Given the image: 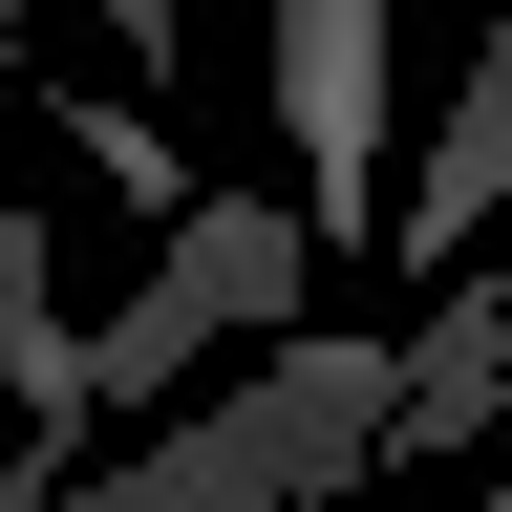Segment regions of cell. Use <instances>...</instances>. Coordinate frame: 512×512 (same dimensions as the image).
I'll use <instances>...</instances> for the list:
<instances>
[{
	"label": "cell",
	"instance_id": "6da1fadb",
	"mask_svg": "<svg viewBox=\"0 0 512 512\" xmlns=\"http://www.w3.org/2000/svg\"><path fill=\"white\" fill-rule=\"evenodd\" d=\"M299 214H256V192H192L171 214V256H150V299L107 320V342H64V427L86 406H150V384H192V342H278L299 320Z\"/></svg>",
	"mask_w": 512,
	"mask_h": 512
},
{
	"label": "cell",
	"instance_id": "7a4b0ae2",
	"mask_svg": "<svg viewBox=\"0 0 512 512\" xmlns=\"http://www.w3.org/2000/svg\"><path fill=\"white\" fill-rule=\"evenodd\" d=\"M278 128H299V256H363V214H384V0H278Z\"/></svg>",
	"mask_w": 512,
	"mask_h": 512
},
{
	"label": "cell",
	"instance_id": "3957f363",
	"mask_svg": "<svg viewBox=\"0 0 512 512\" xmlns=\"http://www.w3.org/2000/svg\"><path fill=\"white\" fill-rule=\"evenodd\" d=\"M491 192H512V43H470V86H448V128H427V171H384V214H363V256H406V278H470Z\"/></svg>",
	"mask_w": 512,
	"mask_h": 512
},
{
	"label": "cell",
	"instance_id": "277c9868",
	"mask_svg": "<svg viewBox=\"0 0 512 512\" xmlns=\"http://www.w3.org/2000/svg\"><path fill=\"white\" fill-rule=\"evenodd\" d=\"M491 384H512V320L448 278L406 342H384V448H470V427H491Z\"/></svg>",
	"mask_w": 512,
	"mask_h": 512
},
{
	"label": "cell",
	"instance_id": "5b68a950",
	"mask_svg": "<svg viewBox=\"0 0 512 512\" xmlns=\"http://www.w3.org/2000/svg\"><path fill=\"white\" fill-rule=\"evenodd\" d=\"M0 427H22V491H64V320H43V214H0Z\"/></svg>",
	"mask_w": 512,
	"mask_h": 512
},
{
	"label": "cell",
	"instance_id": "8992f818",
	"mask_svg": "<svg viewBox=\"0 0 512 512\" xmlns=\"http://www.w3.org/2000/svg\"><path fill=\"white\" fill-rule=\"evenodd\" d=\"M22 107H43V128H86V171H107V192H150V214H192V150H171L150 107H107V86H43V64H22Z\"/></svg>",
	"mask_w": 512,
	"mask_h": 512
},
{
	"label": "cell",
	"instance_id": "52a82bcc",
	"mask_svg": "<svg viewBox=\"0 0 512 512\" xmlns=\"http://www.w3.org/2000/svg\"><path fill=\"white\" fill-rule=\"evenodd\" d=\"M107 43H128V64L171 86V64H192V0H107Z\"/></svg>",
	"mask_w": 512,
	"mask_h": 512
}]
</instances>
